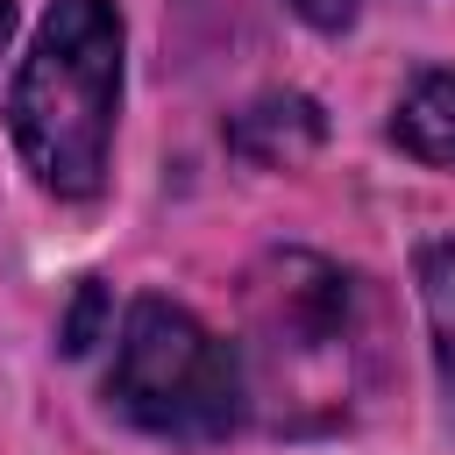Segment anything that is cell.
I'll return each mask as SVG.
<instances>
[{
	"mask_svg": "<svg viewBox=\"0 0 455 455\" xmlns=\"http://www.w3.org/2000/svg\"><path fill=\"white\" fill-rule=\"evenodd\" d=\"M327 142V114L306 92H263L228 121V149L256 171H291Z\"/></svg>",
	"mask_w": 455,
	"mask_h": 455,
	"instance_id": "cell-4",
	"label": "cell"
},
{
	"mask_svg": "<svg viewBox=\"0 0 455 455\" xmlns=\"http://www.w3.org/2000/svg\"><path fill=\"white\" fill-rule=\"evenodd\" d=\"M391 142L412 164L455 171V71H419L391 107Z\"/></svg>",
	"mask_w": 455,
	"mask_h": 455,
	"instance_id": "cell-5",
	"label": "cell"
},
{
	"mask_svg": "<svg viewBox=\"0 0 455 455\" xmlns=\"http://www.w3.org/2000/svg\"><path fill=\"white\" fill-rule=\"evenodd\" d=\"M419 299H427V327H434L441 398H448V419H455V242L419 249Z\"/></svg>",
	"mask_w": 455,
	"mask_h": 455,
	"instance_id": "cell-6",
	"label": "cell"
},
{
	"mask_svg": "<svg viewBox=\"0 0 455 455\" xmlns=\"http://www.w3.org/2000/svg\"><path fill=\"white\" fill-rule=\"evenodd\" d=\"M249 405L277 427H341L377 384V313L355 270L277 249L249 270Z\"/></svg>",
	"mask_w": 455,
	"mask_h": 455,
	"instance_id": "cell-1",
	"label": "cell"
},
{
	"mask_svg": "<svg viewBox=\"0 0 455 455\" xmlns=\"http://www.w3.org/2000/svg\"><path fill=\"white\" fill-rule=\"evenodd\" d=\"M7 36H14V0H0V50H7Z\"/></svg>",
	"mask_w": 455,
	"mask_h": 455,
	"instance_id": "cell-9",
	"label": "cell"
},
{
	"mask_svg": "<svg viewBox=\"0 0 455 455\" xmlns=\"http://www.w3.org/2000/svg\"><path fill=\"white\" fill-rule=\"evenodd\" d=\"M107 405L156 441L206 448V441H228L249 419V370H242L235 341H220L192 306L149 291L121 320Z\"/></svg>",
	"mask_w": 455,
	"mask_h": 455,
	"instance_id": "cell-3",
	"label": "cell"
},
{
	"mask_svg": "<svg viewBox=\"0 0 455 455\" xmlns=\"http://www.w3.org/2000/svg\"><path fill=\"white\" fill-rule=\"evenodd\" d=\"M284 7H291L306 28H320V36H341V28L363 14V0H284Z\"/></svg>",
	"mask_w": 455,
	"mask_h": 455,
	"instance_id": "cell-8",
	"label": "cell"
},
{
	"mask_svg": "<svg viewBox=\"0 0 455 455\" xmlns=\"http://www.w3.org/2000/svg\"><path fill=\"white\" fill-rule=\"evenodd\" d=\"M121 7L114 0H50L14 85H7V135L28 178L50 199H100L121 114Z\"/></svg>",
	"mask_w": 455,
	"mask_h": 455,
	"instance_id": "cell-2",
	"label": "cell"
},
{
	"mask_svg": "<svg viewBox=\"0 0 455 455\" xmlns=\"http://www.w3.org/2000/svg\"><path fill=\"white\" fill-rule=\"evenodd\" d=\"M100 320H107V284L85 277V284H78V306H71V320H64V334H57L64 355H85V348L100 341Z\"/></svg>",
	"mask_w": 455,
	"mask_h": 455,
	"instance_id": "cell-7",
	"label": "cell"
}]
</instances>
